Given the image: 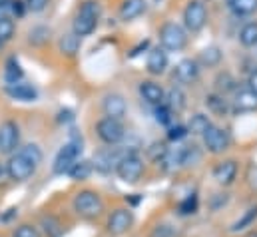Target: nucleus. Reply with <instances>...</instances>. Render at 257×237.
I'll list each match as a JSON object with an SVG mask.
<instances>
[{
    "mask_svg": "<svg viewBox=\"0 0 257 237\" xmlns=\"http://www.w3.org/2000/svg\"><path fill=\"white\" fill-rule=\"evenodd\" d=\"M2 78H4V86H12V84H18V82L24 80V68H22V64L18 62L16 56H10L6 60Z\"/></svg>",
    "mask_w": 257,
    "mask_h": 237,
    "instance_id": "393cba45",
    "label": "nucleus"
},
{
    "mask_svg": "<svg viewBox=\"0 0 257 237\" xmlns=\"http://www.w3.org/2000/svg\"><path fill=\"white\" fill-rule=\"evenodd\" d=\"M164 104H166L174 114L184 112V110H186V106H188V96H186L184 88H182V86H172L170 90H166Z\"/></svg>",
    "mask_w": 257,
    "mask_h": 237,
    "instance_id": "5701e85b",
    "label": "nucleus"
},
{
    "mask_svg": "<svg viewBox=\"0 0 257 237\" xmlns=\"http://www.w3.org/2000/svg\"><path fill=\"white\" fill-rule=\"evenodd\" d=\"M26 4V10L32 12V14H42L48 6H50V0H24Z\"/></svg>",
    "mask_w": 257,
    "mask_h": 237,
    "instance_id": "79ce46f5",
    "label": "nucleus"
},
{
    "mask_svg": "<svg viewBox=\"0 0 257 237\" xmlns=\"http://www.w3.org/2000/svg\"><path fill=\"white\" fill-rule=\"evenodd\" d=\"M130 150H120V146H106L104 150H100L98 154H94V160H92V166L96 172H102V174H108L112 170H116L118 162L128 154Z\"/></svg>",
    "mask_w": 257,
    "mask_h": 237,
    "instance_id": "f8f14e48",
    "label": "nucleus"
},
{
    "mask_svg": "<svg viewBox=\"0 0 257 237\" xmlns=\"http://www.w3.org/2000/svg\"><path fill=\"white\" fill-rule=\"evenodd\" d=\"M203 2H205V0H203Z\"/></svg>",
    "mask_w": 257,
    "mask_h": 237,
    "instance_id": "5fc2aeb1",
    "label": "nucleus"
},
{
    "mask_svg": "<svg viewBox=\"0 0 257 237\" xmlns=\"http://www.w3.org/2000/svg\"><path fill=\"white\" fill-rule=\"evenodd\" d=\"M211 174H213V179H215L221 187H227V185H231V183L237 179L239 164H237L235 160H223V162H217Z\"/></svg>",
    "mask_w": 257,
    "mask_h": 237,
    "instance_id": "aec40b11",
    "label": "nucleus"
},
{
    "mask_svg": "<svg viewBox=\"0 0 257 237\" xmlns=\"http://www.w3.org/2000/svg\"><path fill=\"white\" fill-rule=\"evenodd\" d=\"M102 112L108 118L124 120L128 114V102L120 92H108L102 96Z\"/></svg>",
    "mask_w": 257,
    "mask_h": 237,
    "instance_id": "dca6fc26",
    "label": "nucleus"
},
{
    "mask_svg": "<svg viewBox=\"0 0 257 237\" xmlns=\"http://www.w3.org/2000/svg\"><path fill=\"white\" fill-rule=\"evenodd\" d=\"M237 40L243 48H257V20H249L245 22L239 32H237Z\"/></svg>",
    "mask_w": 257,
    "mask_h": 237,
    "instance_id": "c85d7f7f",
    "label": "nucleus"
},
{
    "mask_svg": "<svg viewBox=\"0 0 257 237\" xmlns=\"http://www.w3.org/2000/svg\"><path fill=\"white\" fill-rule=\"evenodd\" d=\"M4 92L10 100H16V102H36L38 100V88L26 80L12 84V86H4Z\"/></svg>",
    "mask_w": 257,
    "mask_h": 237,
    "instance_id": "6ab92c4d",
    "label": "nucleus"
},
{
    "mask_svg": "<svg viewBox=\"0 0 257 237\" xmlns=\"http://www.w3.org/2000/svg\"><path fill=\"white\" fill-rule=\"evenodd\" d=\"M251 237H257V233H253V235H251Z\"/></svg>",
    "mask_w": 257,
    "mask_h": 237,
    "instance_id": "603ef678",
    "label": "nucleus"
},
{
    "mask_svg": "<svg viewBox=\"0 0 257 237\" xmlns=\"http://www.w3.org/2000/svg\"><path fill=\"white\" fill-rule=\"evenodd\" d=\"M190 136V132H188V126L186 124H172L170 128H168V140H172V142H182L184 138H188Z\"/></svg>",
    "mask_w": 257,
    "mask_h": 237,
    "instance_id": "58836bf2",
    "label": "nucleus"
},
{
    "mask_svg": "<svg viewBox=\"0 0 257 237\" xmlns=\"http://www.w3.org/2000/svg\"><path fill=\"white\" fill-rule=\"evenodd\" d=\"M2 48H4V46H2V44H0V52H2Z\"/></svg>",
    "mask_w": 257,
    "mask_h": 237,
    "instance_id": "3c124183",
    "label": "nucleus"
},
{
    "mask_svg": "<svg viewBox=\"0 0 257 237\" xmlns=\"http://www.w3.org/2000/svg\"><path fill=\"white\" fill-rule=\"evenodd\" d=\"M227 201H229V195H227V193H215V195L211 197V201H209V207H211L213 211H217V209H221L223 205H227Z\"/></svg>",
    "mask_w": 257,
    "mask_h": 237,
    "instance_id": "a18cd8bd",
    "label": "nucleus"
},
{
    "mask_svg": "<svg viewBox=\"0 0 257 237\" xmlns=\"http://www.w3.org/2000/svg\"><path fill=\"white\" fill-rule=\"evenodd\" d=\"M94 132H96V138L104 146H120L124 142V138H126V126H124V122L122 120L108 118V116H102V118L96 122Z\"/></svg>",
    "mask_w": 257,
    "mask_h": 237,
    "instance_id": "39448f33",
    "label": "nucleus"
},
{
    "mask_svg": "<svg viewBox=\"0 0 257 237\" xmlns=\"http://www.w3.org/2000/svg\"><path fill=\"white\" fill-rule=\"evenodd\" d=\"M138 94H140V98H142L146 104H150L152 108L164 104V98H166V90H164V86H162L160 82L152 80V78L142 80V82L138 84Z\"/></svg>",
    "mask_w": 257,
    "mask_h": 237,
    "instance_id": "a211bd4d",
    "label": "nucleus"
},
{
    "mask_svg": "<svg viewBox=\"0 0 257 237\" xmlns=\"http://www.w3.org/2000/svg\"><path fill=\"white\" fill-rule=\"evenodd\" d=\"M213 88H215L213 92H217V94H221V96H227V94H233V92L239 88V82L235 80V76H233L231 72L223 70V72H219V74L215 76Z\"/></svg>",
    "mask_w": 257,
    "mask_h": 237,
    "instance_id": "a878e982",
    "label": "nucleus"
},
{
    "mask_svg": "<svg viewBox=\"0 0 257 237\" xmlns=\"http://www.w3.org/2000/svg\"><path fill=\"white\" fill-rule=\"evenodd\" d=\"M195 60H197V64H199L201 68H217V66L221 64V60H223V52H221L219 46L211 44V46L201 48V52L197 54Z\"/></svg>",
    "mask_w": 257,
    "mask_h": 237,
    "instance_id": "bb28decb",
    "label": "nucleus"
},
{
    "mask_svg": "<svg viewBox=\"0 0 257 237\" xmlns=\"http://www.w3.org/2000/svg\"><path fill=\"white\" fill-rule=\"evenodd\" d=\"M146 10H148V2L146 0H122L118 16H120L122 22H132V20L140 18Z\"/></svg>",
    "mask_w": 257,
    "mask_h": 237,
    "instance_id": "4be33fe9",
    "label": "nucleus"
},
{
    "mask_svg": "<svg viewBox=\"0 0 257 237\" xmlns=\"http://www.w3.org/2000/svg\"><path fill=\"white\" fill-rule=\"evenodd\" d=\"M114 172H116V176L122 179V181H126V183H136L138 179L144 176V172H146L144 158H142L138 152L130 150L128 154L118 162V166H116Z\"/></svg>",
    "mask_w": 257,
    "mask_h": 237,
    "instance_id": "1a4fd4ad",
    "label": "nucleus"
},
{
    "mask_svg": "<svg viewBox=\"0 0 257 237\" xmlns=\"http://www.w3.org/2000/svg\"><path fill=\"white\" fill-rule=\"evenodd\" d=\"M80 154H82V140L72 138L70 142H66L64 146L58 150V154L54 158V164H52V172L56 176L68 174L70 168L80 160Z\"/></svg>",
    "mask_w": 257,
    "mask_h": 237,
    "instance_id": "6e6552de",
    "label": "nucleus"
},
{
    "mask_svg": "<svg viewBox=\"0 0 257 237\" xmlns=\"http://www.w3.org/2000/svg\"><path fill=\"white\" fill-rule=\"evenodd\" d=\"M247 178H249V183L257 189V164H251V166H249V174H247Z\"/></svg>",
    "mask_w": 257,
    "mask_h": 237,
    "instance_id": "09e8293b",
    "label": "nucleus"
},
{
    "mask_svg": "<svg viewBox=\"0 0 257 237\" xmlns=\"http://www.w3.org/2000/svg\"><path fill=\"white\" fill-rule=\"evenodd\" d=\"M74 211L84 219H96L104 211V199L96 189H80L72 199Z\"/></svg>",
    "mask_w": 257,
    "mask_h": 237,
    "instance_id": "20e7f679",
    "label": "nucleus"
},
{
    "mask_svg": "<svg viewBox=\"0 0 257 237\" xmlns=\"http://www.w3.org/2000/svg\"><path fill=\"white\" fill-rule=\"evenodd\" d=\"M26 4L24 0H12V20H20L26 16Z\"/></svg>",
    "mask_w": 257,
    "mask_h": 237,
    "instance_id": "37998d69",
    "label": "nucleus"
},
{
    "mask_svg": "<svg viewBox=\"0 0 257 237\" xmlns=\"http://www.w3.org/2000/svg\"><path fill=\"white\" fill-rule=\"evenodd\" d=\"M158 40H160L158 46H162L168 54L170 52H182L190 42V32L184 28L182 22L166 20L158 30Z\"/></svg>",
    "mask_w": 257,
    "mask_h": 237,
    "instance_id": "f03ea898",
    "label": "nucleus"
},
{
    "mask_svg": "<svg viewBox=\"0 0 257 237\" xmlns=\"http://www.w3.org/2000/svg\"><path fill=\"white\" fill-rule=\"evenodd\" d=\"M80 46H82V38L76 36L72 30L60 34V38H58V50H60V54H64L68 58H74L80 52Z\"/></svg>",
    "mask_w": 257,
    "mask_h": 237,
    "instance_id": "cd10ccee",
    "label": "nucleus"
},
{
    "mask_svg": "<svg viewBox=\"0 0 257 237\" xmlns=\"http://www.w3.org/2000/svg\"><path fill=\"white\" fill-rule=\"evenodd\" d=\"M12 237H42V235H40L38 227L30 225V223H22V225H18V227L14 229Z\"/></svg>",
    "mask_w": 257,
    "mask_h": 237,
    "instance_id": "a19ab883",
    "label": "nucleus"
},
{
    "mask_svg": "<svg viewBox=\"0 0 257 237\" xmlns=\"http://www.w3.org/2000/svg\"><path fill=\"white\" fill-rule=\"evenodd\" d=\"M92 172H94L92 162H88V160H78V162L70 168V172H68L66 176H70L74 181H84V179H88L92 176Z\"/></svg>",
    "mask_w": 257,
    "mask_h": 237,
    "instance_id": "2f4dec72",
    "label": "nucleus"
},
{
    "mask_svg": "<svg viewBox=\"0 0 257 237\" xmlns=\"http://www.w3.org/2000/svg\"><path fill=\"white\" fill-rule=\"evenodd\" d=\"M40 227L46 233V237H62V233H64V227H62L60 219L52 213L40 217Z\"/></svg>",
    "mask_w": 257,
    "mask_h": 237,
    "instance_id": "7c9ffc66",
    "label": "nucleus"
},
{
    "mask_svg": "<svg viewBox=\"0 0 257 237\" xmlns=\"http://www.w3.org/2000/svg\"><path fill=\"white\" fill-rule=\"evenodd\" d=\"M20 124L16 120L6 118L0 122V156H12L20 148Z\"/></svg>",
    "mask_w": 257,
    "mask_h": 237,
    "instance_id": "9d476101",
    "label": "nucleus"
},
{
    "mask_svg": "<svg viewBox=\"0 0 257 237\" xmlns=\"http://www.w3.org/2000/svg\"><path fill=\"white\" fill-rule=\"evenodd\" d=\"M48 40H50V28H46V26H34V28L28 32V42H30V44L40 46V44H44V42H48Z\"/></svg>",
    "mask_w": 257,
    "mask_h": 237,
    "instance_id": "e433bc0d",
    "label": "nucleus"
},
{
    "mask_svg": "<svg viewBox=\"0 0 257 237\" xmlns=\"http://www.w3.org/2000/svg\"><path fill=\"white\" fill-rule=\"evenodd\" d=\"M2 18H12V0L0 2V20Z\"/></svg>",
    "mask_w": 257,
    "mask_h": 237,
    "instance_id": "49530a36",
    "label": "nucleus"
},
{
    "mask_svg": "<svg viewBox=\"0 0 257 237\" xmlns=\"http://www.w3.org/2000/svg\"><path fill=\"white\" fill-rule=\"evenodd\" d=\"M36 168H40V164H42V160H44V152H42V148L38 146V144H26V146H20L18 148Z\"/></svg>",
    "mask_w": 257,
    "mask_h": 237,
    "instance_id": "72a5a7b5",
    "label": "nucleus"
},
{
    "mask_svg": "<svg viewBox=\"0 0 257 237\" xmlns=\"http://www.w3.org/2000/svg\"><path fill=\"white\" fill-rule=\"evenodd\" d=\"M134 225V213L126 207H118L108 215L106 229L112 235H124L130 227Z\"/></svg>",
    "mask_w": 257,
    "mask_h": 237,
    "instance_id": "f3484780",
    "label": "nucleus"
},
{
    "mask_svg": "<svg viewBox=\"0 0 257 237\" xmlns=\"http://www.w3.org/2000/svg\"><path fill=\"white\" fill-rule=\"evenodd\" d=\"M203 104H205V108H207V114H209V116L225 118V116H229V114H231L229 98H227V96H221V94H217V92H209V94H205Z\"/></svg>",
    "mask_w": 257,
    "mask_h": 237,
    "instance_id": "412c9836",
    "label": "nucleus"
},
{
    "mask_svg": "<svg viewBox=\"0 0 257 237\" xmlns=\"http://www.w3.org/2000/svg\"><path fill=\"white\" fill-rule=\"evenodd\" d=\"M6 164V174H8V179L10 181H16V183H22V181H28L36 174V166L18 150L14 152L12 156H8V160L4 162Z\"/></svg>",
    "mask_w": 257,
    "mask_h": 237,
    "instance_id": "0eeeda50",
    "label": "nucleus"
},
{
    "mask_svg": "<svg viewBox=\"0 0 257 237\" xmlns=\"http://www.w3.org/2000/svg\"><path fill=\"white\" fill-rule=\"evenodd\" d=\"M100 18H102L100 0H82L74 12V18H72V32L80 38L90 36L98 28Z\"/></svg>",
    "mask_w": 257,
    "mask_h": 237,
    "instance_id": "f257e3e1",
    "label": "nucleus"
},
{
    "mask_svg": "<svg viewBox=\"0 0 257 237\" xmlns=\"http://www.w3.org/2000/svg\"><path fill=\"white\" fill-rule=\"evenodd\" d=\"M201 140H203V148L213 156H219V154L227 152L229 146H231V134L225 128L215 126V124L201 136Z\"/></svg>",
    "mask_w": 257,
    "mask_h": 237,
    "instance_id": "9b49d317",
    "label": "nucleus"
},
{
    "mask_svg": "<svg viewBox=\"0 0 257 237\" xmlns=\"http://www.w3.org/2000/svg\"><path fill=\"white\" fill-rule=\"evenodd\" d=\"M182 24L190 34H197L207 24V4L203 0H188L182 12Z\"/></svg>",
    "mask_w": 257,
    "mask_h": 237,
    "instance_id": "423d86ee",
    "label": "nucleus"
},
{
    "mask_svg": "<svg viewBox=\"0 0 257 237\" xmlns=\"http://www.w3.org/2000/svg\"><path fill=\"white\" fill-rule=\"evenodd\" d=\"M170 68V54L162 48V46H154L148 50V56H146V72L154 78H160L168 72Z\"/></svg>",
    "mask_w": 257,
    "mask_h": 237,
    "instance_id": "2eb2a0df",
    "label": "nucleus"
},
{
    "mask_svg": "<svg viewBox=\"0 0 257 237\" xmlns=\"http://www.w3.org/2000/svg\"><path fill=\"white\" fill-rule=\"evenodd\" d=\"M199 74H201V66L197 64V60L184 58L176 64L172 76H174L176 86H190V84H195L199 80Z\"/></svg>",
    "mask_w": 257,
    "mask_h": 237,
    "instance_id": "4468645a",
    "label": "nucleus"
},
{
    "mask_svg": "<svg viewBox=\"0 0 257 237\" xmlns=\"http://www.w3.org/2000/svg\"><path fill=\"white\" fill-rule=\"evenodd\" d=\"M154 114H156V122L162 124V126H166V128H170V126L176 122V114H174L166 104L156 106V108H154Z\"/></svg>",
    "mask_w": 257,
    "mask_h": 237,
    "instance_id": "c9c22d12",
    "label": "nucleus"
},
{
    "mask_svg": "<svg viewBox=\"0 0 257 237\" xmlns=\"http://www.w3.org/2000/svg\"><path fill=\"white\" fill-rule=\"evenodd\" d=\"M16 36V22L12 18H2L0 20V44L6 46L8 42H12Z\"/></svg>",
    "mask_w": 257,
    "mask_h": 237,
    "instance_id": "473e14b6",
    "label": "nucleus"
},
{
    "mask_svg": "<svg viewBox=\"0 0 257 237\" xmlns=\"http://www.w3.org/2000/svg\"><path fill=\"white\" fill-rule=\"evenodd\" d=\"M178 211H180V215H192V213H195V211H197V193L188 195V197L180 203Z\"/></svg>",
    "mask_w": 257,
    "mask_h": 237,
    "instance_id": "ea45409f",
    "label": "nucleus"
},
{
    "mask_svg": "<svg viewBox=\"0 0 257 237\" xmlns=\"http://www.w3.org/2000/svg\"><path fill=\"white\" fill-rule=\"evenodd\" d=\"M6 181H10V179H8V174H6V164L0 160V187H2Z\"/></svg>",
    "mask_w": 257,
    "mask_h": 237,
    "instance_id": "8fccbe9b",
    "label": "nucleus"
},
{
    "mask_svg": "<svg viewBox=\"0 0 257 237\" xmlns=\"http://www.w3.org/2000/svg\"><path fill=\"white\" fill-rule=\"evenodd\" d=\"M251 92H255L257 94V68H253L251 72H249V76H247V84H245Z\"/></svg>",
    "mask_w": 257,
    "mask_h": 237,
    "instance_id": "de8ad7c7",
    "label": "nucleus"
},
{
    "mask_svg": "<svg viewBox=\"0 0 257 237\" xmlns=\"http://www.w3.org/2000/svg\"><path fill=\"white\" fill-rule=\"evenodd\" d=\"M229 104H231V114H233V116L253 114V112H257V94L251 92L247 86H239V88L231 94Z\"/></svg>",
    "mask_w": 257,
    "mask_h": 237,
    "instance_id": "ddd939ff",
    "label": "nucleus"
},
{
    "mask_svg": "<svg viewBox=\"0 0 257 237\" xmlns=\"http://www.w3.org/2000/svg\"><path fill=\"white\" fill-rule=\"evenodd\" d=\"M255 219H257V207H249V209H247V211H245V213L231 225L229 231H233V233H235V231H243V229H247Z\"/></svg>",
    "mask_w": 257,
    "mask_h": 237,
    "instance_id": "f704fd0d",
    "label": "nucleus"
},
{
    "mask_svg": "<svg viewBox=\"0 0 257 237\" xmlns=\"http://www.w3.org/2000/svg\"><path fill=\"white\" fill-rule=\"evenodd\" d=\"M168 150H170V148H166V144L156 142V144H152V146L148 148V158H150L152 162H156V164H160V166H162V162H164V158H166Z\"/></svg>",
    "mask_w": 257,
    "mask_h": 237,
    "instance_id": "4c0bfd02",
    "label": "nucleus"
},
{
    "mask_svg": "<svg viewBox=\"0 0 257 237\" xmlns=\"http://www.w3.org/2000/svg\"><path fill=\"white\" fill-rule=\"evenodd\" d=\"M201 160V150L199 146L195 144H184V146H178L174 150H168L162 166L166 170H182V168H192L197 166Z\"/></svg>",
    "mask_w": 257,
    "mask_h": 237,
    "instance_id": "7ed1b4c3",
    "label": "nucleus"
},
{
    "mask_svg": "<svg viewBox=\"0 0 257 237\" xmlns=\"http://www.w3.org/2000/svg\"><path fill=\"white\" fill-rule=\"evenodd\" d=\"M225 6L235 18H249L257 14V0H225Z\"/></svg>",
    "mask_w": 257,
    "mask_h": 237,
    "instance_id": "b1692460",
    "label": "nucleus"
},
{
    "mask_svg": "<svg viewBox=\"0 0 257 237\" xmlns=\"http://www.w3.org/2000/svg\"><path fill=\"white\" fill-rule=\"evenodd\" d=\"M150 237H174V227L168 225V223H160L152 229Z\"/></svg>",
    "mask_w": 257,
    "mask_h": 237,
    "instance_id": "c03bdc74",
    "label": "nucleus"
},
{
    "mask_svg": "<svg viewBox=\"0 0 257 237\" xmlns=\"http://www.w3.org/2000/svg\"><path fill=\"white\" fill-rule=\"evenodd\" d=\"M0 2H6V0H0Z\"/></svg>",
    "mask_w": 257,
    "mask_h": 237,
    "instance_id": "864d4df0",
    "label": "nucleus"
},
{
    "mask_svg": "<svg viewBox=\"0 0 257 237\" xmlns=\"http://www.w3.org/2000/svg\"><path fill=\"white\" fill-rule=\"evenodd\" d=\"M186 126H188V132H190L192 136H199V138H201V136L213 126V122H211V118H209L207 114H203V112H195Z\"/></svg>",
    "mask_w": 257,
    "mask_h": 237,
    "instance_id": "c756f323",
    "label": "nucleus"
}]
</instances>
